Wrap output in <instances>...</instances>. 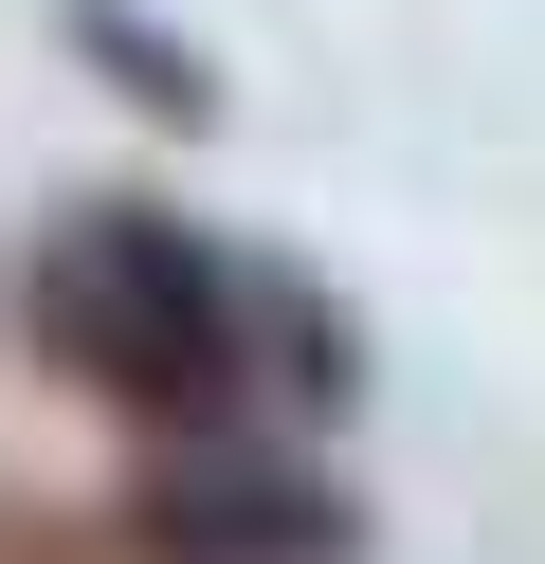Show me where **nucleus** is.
Here are the masks:
<instances>
[{
	"mask_svg": "<svg viewBox=\"0 0 545 564\" xmlns=\"http://www.w3.org/2000/svg\"><path fill=\"white\" fill-rule=\"evenodd\" d=\"M19 346L55 382H91L109 419H145V437H218V419H291V437H309L363 382L346 310L291 256L200 237V219H164V200H73V219H36Z\"/></svg>",
	"mask_w": 545,
	"mask_h": 564,
	"instance_id": "obj_1",
	"label": "nucleus"
},
{
	"mask_svg": "<svg viewBox=\"0 0 545 564\" xmlns=\"http://www.w3.org/2000/svg\"><path fill=\"white\" fill-rule=\"evenodd\" d=\"M128 528H164L182 564H363V510L291 455V419H218V437H145Z\"/></svg>",
	"mask_w": 545,
	"mask_h": 564,
	"instance_id": "obj_2",
	"label": "nucleus"
},
{
	"mask_svg": "<svg viewBox=\"0 0 545 564\" xmlns=\"http://www.w3.org/2000/svg\"><path fill=\"white\" fill-rule=\"evenodd\" d=\"M73 55H91L109 91H145L164 128H218V74H200L182 37H145V19H109V0H73Z\"/></svg>",
	"mask_w": 545,
	"mask_h": 564,
	"instance_id": "obj_3",
	"label": "nucleus"
},
{
	"mask_svg": "<svg viewBox=\"0 0 545 564\" xmlns=\"http://www.w3.org/2000/svg\"><path fill=\"white\" fill-rule=\"evenodd\" d=\"M19 564H182V546L128 528V510H91V528H19Z\"/></svg>",
	"mask_w": 545,
	"mask_h": 564,
	"instance_id": "obj_4",
	"label": "nucleus"
}]
</instances>
